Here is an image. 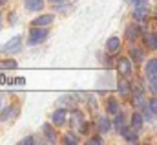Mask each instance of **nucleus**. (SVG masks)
Masks as SVG:
<instances>
[{
	"mask_svg": "<svg viewBox=\"0 0 157 145\" xmlns=\"http://www.w3.org/2000/svg\"><path fill=\"white\" fill-rule=\"evenodd\" d=\"M48 39V30L46 28H40V26H33L31 31H29V44H40Z\"/></svg>",
	"mask_w": 157,
	"mask_h": 145,
	"instance_id": "f257e3e1",
	"label": "nucleus"
},
{
	"mask_svg": "<svg viewBox=\"0 0 157 145\" xmlns=\"http://www.w3.org/2000/svg\"><path fill=\"white\" fill-rule=\"evenodd\" d=\"M20 46H22V37H13V39L7 40L0 50H2L4 53H17V52H20Z\"/></svg>",
	"mask_w": 157,
	"mask_h": 145,
	"instance_id": "f03ea898",
	"label": "nucleus"
},
{
	"mask_svg": "<svg viewBox=\"0 0 157 145\" xmlns=\"http://www.w3.org/2000/svg\"><path fill=\"white\" fill-rule=\"evenodd\" d=\"M66 121H68V112H66V109H57L55 112H53L51 123H53L55 127H62Z\"/></svg>",
	"mask_w": 157,
	"mask_h": 145,
	"instance_id": "7ed1b4c3",
	"label": "nucleus"
},
{
	"mask_svg": "<svg viewBox=\"0 0 157 145\" xmlns=\"http://www.w3.org/2000/svg\"><path fill=\"white\" fill-rule=\"evenodd\" d=\"M117 70L121 75H132V61L128 57H121L117 61Z\"/></svg>",
	"mask_w": 157,
	"mask_h": 145,
	"instance_id": "20e7f679",
	"label": "nucleus"
},
{
	"mask_svg": "<svg viewBox=\"0 0 157 145\" xmlns=\"http://www.w3.org/2000/svg\"><path fill=\"white\" fill-rule=\"evenodd\" d=\"M126 142H130V143H135V142H139V136H137V129H126V127H122V130L119 132Z\"/></svg>",
	"mask_w": 157,
	"mask_h": 145,
	"instance_id": "39448f33",
	"label": "nucleus"
},
{
	"mask_svg": "<svg viewBox=\"0 0 157 145\" xmlns=\"http://www.w3.org/2000/svg\"><path fill=\"white\" fill-rule=\"evenodd\" d=\"M119 50H121V39H119V37H110V39L106 40V52H108L110 55H115Z\"/></svg>",
	"mask_w": 157,
	"mask_h": 145,
	"instance_id": "423d86ee",
	"label": "nucleus"
},
{
	"mask_svg": "<svg viewBox=\"0 0 157 145\" xmlns=\"http://www.w3.org/2000/svg\"><path fill=\"white\" fill-rule=\"evenodd\" d=\"M17 116H18V105H11L6 109V112L0 114V121H9V119L13 121Z\"/></svg>",
	"mask_w": 157,
	"mask_h": 145,
	"instance_id": "0eeeda50",
	"label": "nucleus"
},
{
	"mask_svg": "<svg viewBox=\"0 0 157 145\" xmlns=\"http://www.w3.org/2000/svg\"><path fill=\"white\" fill-rule=\"evenodd\" d=\"M148 15H150V11H148V7H144V6H137V9L133 11L135 22H144V20L148 19Z\"/></svg>",
	"mask_w": 157,
	"mask_h": 145,
	"instance_id": "6e6552de",
	"label": "nucleus"
},
{
	"mask_svg": "<svg viewBox=\"0 0 157 145\" xmlns=\"http://www.w3.org/2000/svg\"><path fill=\"white\" fill-rule=\"evenodd\" d=\"M97 129H99L101 134H106V132L112 130V121L108 118H99L97 119Z\"/></svg>",
	"mask_w": 157,
	"mask_h": 145,
	"instance_id": "1a4fd4ad",
	"label": "nucleus"
},
{
	"mask_svg": "<svg viewBox=\"0 0 157 145\" xmlns=\"http://www.w3.org/2000/svg\"><path fill=\"white\" fill-rule=\"evenodd\" d=\"M106 112L108 114H112V116H117L119 112V103H117V99L115 97H108L106 99Z\"/></svg>",
	"mask_w": 157,
	"mask_h": 145,
	"instance_id": "9d476101",
	"label": "nucleus"
},
{
	"mask_svg": "<svg viewBox=\"0 0 157 145\" xmlns=\"http://www.w3.org/2000/svg\"><path fill=\"white\" fill-rule=\"evenodd\" d=\"M55 127V125H53ZM49 123H46L44 127H42V130H44V134H46V140L48 142H51V143H55L57 142V132H55V129H53Z\"/></svg>",
	"mask_w": 157,
	"mask_h": 145,
	"instance_id": "9b49d317",
	"label": "nucleus"
},
{
	"mask_svg": "<svg viewBox=\"0 0 157 145\" xmlns=\"http://www.w3.org/2000/svg\"><path fill=\"white\" fill-rule=\"evenodd\" d=\"M126 37H128L130 40L139 39V37H141V28H139L137 24H130V26L126 28Z\"/></svg>",
	"mask_w": 157,
	"mask_h": 145,
	"instance_id": "f8f14e48",
	"label": "nucleus"
},
{
	"mask_svg": "<svg viewBox=\"0 0 157 145\" xmlns=\"http://www.w3.org/2000/svg\"><path fill=\"white\" fill-rule=\"evenodd\" d=\"M53 22V15H40L39 19L33 20V26H40V28H46Z\"/></svg>",
	"mask_w": 157,
	"mask_h": 145,
	"instance_id": "ddd939ff",
	"label": "nucleus"
},
{
	"mask_svg": "<svg viewBox=\"0 0 157 145\" xmlns=\"http://www.w3.org/2000/svg\"><path fill=\"white\" fill-rule=\"evenodd\" d=\"M143 125H144V118H143V114H139V112L132 114V127L137 129V130H141Z\"/></svg>",
	"mask_w": 157,
	"mask_h": 145,
	"instance_id": "4468645a",
	"label": "nucleus"
},
{
	"mask_svg": "<svg viewBox=\"0 0 157 145\" xmlns=\"http://www.w3.org/2000/svg\"><path fill=\"white\" fill-rule=\"evenodd\" d=\"M42 7H44V0H26L28 11H40Z\"/></svg>",
	"mask_w": 157,
	"mask_h": 145,
	"instance_id": "2eb2a0df",
	"label": "nucleus"
},
{
	"mask_svg": "<svg viewBox=\"0 0 157 145\" xmlns=\"http://www.w3.org/2000/svg\"><path fill=\"white\" fill-rule=\"evenodd\" d=\"M144 70H146V75H148V77H152V75H157V59H152V61H148Z\"/></svg>",
	"mask_w": 157,
	"mask_h": 145,
	"instance_id": "dca6fc26",
	"label": "nucleus"
},
{
	"mask_svg": "<svg viewBox=\"0 0 157 145\" xmlns=\"http://www.w3.org/2000/svg\"><path fill=\"white\" fill-rule=\"evenodd\" d=\"M144 40H146V46L148 48L157 50V33H148V35L144 37Z\"/></svg>",
	"mask_w": 157,
	"mask_h": 145,
	"instance_id": "f3484780",
	"label": "nucleus"
},
{
	"mask_svg": "<svg viewBox=\"0 0 157 145\" xmlns=\"http://www.w3.org/2000/svg\"><path fill=\"white\" fill-rule=\"evenodd\" d=\"M117 88H119V94H121V96H124V97H126V96L132 92V88H130L128 81H121V83L117 85Z\"/></svg>",
	"mask_w": 157,
	"mask_h": 145,
	"instance_id": "a211bd4d",
	"label": "nucleus"
},
{
	"mask_svg": "<svg viewBox=\"0 0 157 145\" xmlns=\"http://www.w3.org/2000/svg\"><path fill=\"white\" fill-rule=\"evenodd\" d=\"M0 68H4V70H15V68H17V61H15V59L0 61Z\"/></svg>",
	"mask_w": 157,
	"mask_h": 145,
	"instance_id": "6ab92c4d",
	"label": "nucleus"
},
{
	"mask_svg": "<svg viewBox=\"0 0 157 145\" xmlns=\"http://www.w3.org/2000/svg\"><path fill=\"white\" fill-rule=\"evenodd\" d=\"M130 55H132V59H133L135 63H141V61L144 59V55H143V52H141V50H135V48H132V52H130Z\"/></svg>",
	"mask_w": 157,
	"mask_h": 145,
	"instance_id": "aec40b11",
	"label": "nucleus"
},
{
	"mask_svg": "<svg viewBox=\"0 0 157 145\" xmlns=\"http://www.w3.org/2000/svg\"><path fill=\"white\" fill-rule=\"evenodd\" d=\"M64 143H70V145L78 143V138L73 134V132H68V134H64Z\"/></svg>",
	"mask_w": 157,
	"mask_h": 145,
	"instance_id": "412c9836",
	"label": "nucleus"
},
{
	"mask_svg": "<svg viewBox=\"0 0 157 145\" xmlns=\"http://www.w3.org/2000/svg\"><path fill=\"white\" fill-rule=\"evenodd\" d=\"M148 86H150V90H152V92L157 96V75H152V77H150V81H148Z\"/></svg>",
	"mask_w": 157,
	"mask_h": 145,
	"instance_id": "4be33fe9",
	"label": "nucleus"
},
{
	"mask_svg": "<svg viewBox=\"0 0 157 145\" xmlns=\"http://www.w3.org/2000/svg\"><path fill=\"white\" fill-rule=\"evenodd\" d=\"M148 105H150V109H152V110L157 114V96H155V97H152V99L148 101Z\"/></svg>",
	"mask_w": 157,
	"mask_h": 145,
	"instance_id": "5701e85b",
	"label": "nucleus"
},
{
	"mask_svg": "<svg viewBox=\"0 0 157 145\" xmlns=\"http://www.w3.org/2000/svg\"><path fill=\"white\" fill-rule=\"evenodd\" d=\"M31 143H35V138L33 136H28V138L22 140V145H31Z\"/></svg>",
	"mask_w": 157,
	"mask_h": 145,
	"instance_id": "b1692460",
	"label": "nucleus"
},
{
	"mask_svg": "<svg viewBox=\"0 0 157 145\" xmlns=\"http://www.w3.org/2000/svg\"><path fill=\"white\" fill-rule=\"evenodd\" d=\"M88 143L91 145V143H102V140L101 138H91V140H88Z\"/></svg>",
	"mask_w": 157,
	"mask_h": 145,
	"instance_id": "393cba45",
	"label": "nucleus"
},
{
	"mask_svg": "<svg viewBox=\"0 0 157 145\" xmlns=\"http://www.w3.org/2000/svg\"><path fill=\"white\" fill-rule=\"evenodd\" d=\"M132 4H133V6L137 7V6H141V0H132Z\"/></svg>",
	"mask_w": 157,
	"mask_h": 145,
	"instance_id": "a878e982",
	"label": "nucleus"
},
{
	"mask_svg": "<svg viewBox=\"0 0 157 145\" xmlns=\"http://www.w3.org/2000/svg\"><path fill=\"white\" fill-rule=\"evenodd\" d=\"M6 2H7V0H0V6H4V4H6Z\"/></svg>",
	"mask_w": 157,
	"mask_h": 145,
	"instance_id": "bb28decb",
	"label": "nucleus"
},
{
	"mask_svg": "<svg viewBox=\"0 0 157 145\" xmlns=\"http://www.w3.org/2000/svg\"><path fill=\"white\" fill-rule=\"evenodd\" d=\"M49 2H62V0H49Z\"/></svg>",
	"mask_w": 157,
	"mask_h": 145,
	"instance_id": "cd10ccee",
	"label": "nucleus"
},
{
	"mask_svg": "<svg viewBox=\"0 0 157 145\" xmlns=\"http://www.w3.org/2000/svg\"><path fill=\"white\" fill-rule=\"evenodd\" d=\"M0 22H2V15H0Z\"/></svg>",
	"mask_w": 157,
	"mask_h": 145,
	"instance_id": "c85d7f7f",
	"label": "nucleus"
}]
</instances>
